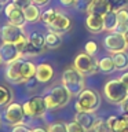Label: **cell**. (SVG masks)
<instances>
[{"instance_id": "6da1fadb", "label": "cell", "mask_w": 128, "mask_h": 132, "mask_svg": "<svg viewBox=\"0 0 128 132\" xmlns=\"http://www.w3.org/2000/svg\"><path fill=\"white\" fill-rule=\"evenodd\" d=\"M36 66L33 62L28 59H17L11 63L6 65V80L10 84H25V82L30 81L32 78H35L36 74Z\"/></svg>"}, {"instance_id": "7a4b0ae2", "label": "cell", "mask_w": 128, "mask_h": 132, "mask_svg": "<svg viewBox=\"0 0 128 132\" xmlns=\"http://www.w3.org/2000/svg\"><path fill=\"white\" fill-rule=\"evenodd\" d=\"M101 106V96L97 91L91 88H84L77 95V101L74 103V109L77 113H95Z\"/></svg>"}, {"instance_id": "3957f363", "label": "cell", "mask_w": 128, "mask_h": 132, "mask_svg": "<svg viewBox=\"0 0 128 132\" xmlns=\"http://www.w3.org/2000/svg\"><path fill=\"white\" fill-rule=\"evenodd\" d=\"M62 85L70 92L72 96H77L83 89L85 88V78L84 74H81L78 70L72 68H68L62 73Z\"/></svg>"}, {"instance_id": "277c9868", "label": "cell", "mask_w": 128, "mask_h": 132, "mask_svg": "<svg viewBox=\"0 0 128 132\" xmlns=\"http://www.w3.org/2000/svg\"><path fill=\"white\" fill-rule=\"evenodd\" d=\"M72 98V95L63 85H57L52 87L47 94L44 95L45 103H47L48 110H57L61 107L66 106Z\"/></svg>"}, {"instance_id": "5b68a950", "label": "cell", "mask_w": 128, "mask_h": 132, "mask_svg": "<svg viewBox=\"0 0 128 132\" xmlns=\"http://www.w3.org/2000/svg\"><path fill=\"white\" fill-rule=\"evenodd\" d=\"M105 96L110 103L121 105L128 99V88L121 82V80H109L105 84Z\"/></svg>"}, {"instance_id": "8992f818", "label": "cell", "mask_w": 128, "mask_h": 132, "mask_svg": "<svg viewBox=\"0 0 128 132\" xmlns=\"http://www.w3.org/2000/svg\"><path fill=\"white\" fill-rule=\"evenodd\" d=\"M73 68L76 70H78L81 74H84V76L95 74L99 70L98 59L94 55H88L87 52H80L76 58H74Z\"/></svg>"}, {"instance_id": "52a82bcc", "label": "cell", "mask_w": 128, "mask_h": 132, "mask_svg": "<svg viewBox=\"0 0 128 132\" xmlns=\"http://www.w3.org/2000/svg\"><path fill=\"white\" fill-rule=\"evenodd\" d=\"M3 118H4V121L11 127L23 124L25 120H26V114H25L23 106L21 105V103L11 102L8 106H6V110H4V113H3Z\"/></svg>"}, {"instance_id": "ba28073f", "label": "cell", "mask_w": 128, "mask_h": 132, "mask_svg": "<svg viewBox=\"0 0 128 132\" xmlns=\"http://www.w3.org/2000/svg\"><path fill=\"white\" fill-rule=\"evenodd\" d=\"M22 106H23L26 117H30V118L43 117L45 114V111L48 110L44 96H32L30 99H28Z\"/></svg>"}, {"instance_id": "9c48e42d", "label": "cell", "mask_w": 128, "mask_h": 132, "mask_svg": "<svg viewBox=\"0 0 128 132\" xmlns=\"http://www.w3.org/2000/svg\"><path fill=\"white\" fill-rule=\"evenodd\" d=\"M103 47H105L110 54H114V52L127 51L128 45H127V41H125V36H124L123 33L110 32L109 35L105 37V40H103Z\"/></svg>"}, {"instance_id": "30bf717a", "label": "cell", "mask_w": 128, "mask_h": 132, "mask_svg": "<svg viewBox=\"0 0 128 132\" xmlns=\"http://www.w3.org/2000/svg\"><path fill=\"white\" fill-rule=\"evenodd\" d=\"M45 47V37L39 32H33L28 36V45L26 51H25V56H37L40 55Z\"/></svg>"}, {"instance_id": "8fae6325", "label": "cell", "mask_w": 128, "mask_h": 132, "mask_svg": "<svg viewBox=\"0 0 128 132\" xmlns=\"http://www.w3.org/2000/svg\"><path fill=\"white\" fill-rule=\"evenodd\" d=\"M26 36L23 32V28L15 26V25L7 23L0 29V39L3 43H11V44H17L21 39Z\"/></svg>"}, {"instance_id": "7c38bea8", "label": "cell", "mask_w": 128, "mask_h": 132, "mask_svg": "<svg viewBox=\"0 0 128 132\" xmlns=\"http://www.w3.org/2000/svg\"><path fill=\"white\" fill-rule=\"evenodd\" d=\"M4 15L6 18L8 19V23L11 25H15V26H19V28H23L25 23H26V19H25V15H23V10L19 7H17L12 2L7 3L4 6Z\"/></svg>"}, {"instance_id": "4fadbf2b", "label": "cell", "mask_w": 128, "mask_h": 132, "mask_svg": "<svg viewBox=\"0 0 128 132\" xmlns=\"http://www.w3.org/2000/svg\"><path fill=\"white\" fill-rule=\"evenodd\" d=\"M50 30H54L57 33H65L69 32L72 29V19L69 18L68 15L62 14V12H58L57 16L54 18V21L47 26Z\"/></svg>"}, {"instance_id": "5bb4252c", "label": "cell", "mask_w": 128, "mask_h": 132, "mask_svg": "<svg viewBox=\"0 0 128 132\" xmlns=\"http://www.w3.org/2000/svg\"><path fill=\"white\" fill-rule=\"evenodd\" d=\"M0 54H2L4 65L11 63V62L19 59V58L22 56L21 52H19V50L17 48V45L11 44V43H3L2 45H0Z\"/></svg>"}, {"instance_id": "9a60e30c", "label": "cell", "mask_w": 128, "mask_h": 132, "mask_svg": "<svg viewBox=\"0 0 128 132\" xmlns=\"http://www.w3.org/2000/svg\"><path fill=\"white\" fill-rule=\"evenodd\" d=\"M52 77H54V69H52V66L50 65V63L43 62V63H40V65L36 66L35 78L39 82H43V84L50 82V81L52 80Z\"/></svg>"}, {"instance_id": "2e32d148", "label": "cell", "mask_w": 128, "mask_h": 132, "mask_svg": "<svg viewBox=\"0 0 128 132\" xmlns=\"http://www.w3.org/2000/svg\"><path fill=\"white\" fill-rule=\"evenodd\" d=\"M97 120H98V117L95 116V113H87V111L76 113V116H74V121H77L87 132H91L95 122H97Z\"/></svg>"}, {"instance_id": "e0dca14e", "label": "cell", "mask_w": 128, "mask_h": 132, "mask_svg": "<svg viewBox=\"0 0 128 132\" xmlns=\"http://www.w3.org/2000/svg\"><path fill=\"white\" fill-rule=\"evenodd\" d=\"M109 127L111 128L113 132H123L128 129V118L127 116H110L109 118H106Z\"/></svg>"}, {"instance_id": "ac0fdd59", "label": "cell", "mask_w": 128, "mask_h": 132, "mask_svg": "<svg viewBox=\"0 0 128 132\" xmlns=\"http://www.w3.org/2000/svg\"><path fill=\"white\" fill-rule=\"evenodd\" d=\"M85 26L91 33H101L105 30L103 28V16L95 15V14H88L85 19Z\"/></svg>"}, {"instance_id": "d6986e66", "label": "cell", "mask_w": 128, "mask_h": 132, "mask_svg": "<svg viewBox=\"0 0 128 132\" xmlns=\"http://www.w3.org/2000/svg\"><path fill=\"white\" fill-rule=\"evenodd\" d=\"M109 11H110V8H109L107 0H92V3L90 4L88 10H87L88 14H95V15H101V16H103Z\"/></svg>"}, {"instance_id": "ffe728a7", "label": "cell", "mask_w": 128, "mask_h": 132, "mask_svg": "<svg viewBox=\"0 0 128 132\" xmlns=\"http://www.w3.org/2000/svg\"><path fill=\"white\" fill-rule=\"evenodd\" d=\"M114 32L123 33V35L128 32V7L117 11V28Z\"/></svg>"}, {"instance_id": "44dd1931", "label": "cell", "mask_w": 128, "mask_h": 132, "mask_svg": "<svg viewBox=\"0 0 128 132\" xmlns=\"http://www.w3.org/2000/svg\"><path fill=\"white\" fill-rule=\"evenodd\" d=\"M23 15H25V19H26V22H29V23H35V22H37V21H40V16H41L40 7L32 3L30 6H28V7L23 10Z\"/></svg>"}, {"instance_id": "7402d4cb", "label": "cell", "mask_w": 128, "mask_h": 132, "mask_svg": "<svg viewBox=\"0 0 128 132\" xmlns=\"http://www.w3.org/2000/svg\"><path fill=\"white\" fill-rule=\"evenodd\" d=\"M111 58H113L116 70H121V72H124V70L128 69V54L125 51L111 54Z\"/></svg>"}, {"instance_id": "603a6c76", "label": "cell", "mask_w": 128, "mask_h": 132, "mask_svg": "<svg viewBox=\"0 0 128 132\" xmlns=\"http://www.w3.org/2000/svg\"><path fill=\"white\" fill-rule=\"evenodd\" d=\"M45 37V47L50 50H55L62 43V36L61 33H57L54 30H48V33L44 36Z\"/></svg>"}, {"instance_id": "cb8c5ba5", "label": "cell", "mask_w": 128, "mask_h": 132, "mask_svg": "<svg viewBox=\"0 0 128 132\" xmlns=\"http://www.w3.org/2000/svg\"><path fill=\"white\" fill-rule=\"evenodd\" d=\"M103 28L107 32H114L117 28V12L109 11L103 15Z\"/></svg>"}, {"instance_id": "d4e9b609", "label": "cell", "mask_w": 128, "mask_h": 132, "mask_svg": "<svg viewBox=\"0 0 128 132\" xmlns=\"http://www.w3.org/2000/svg\"><path fill=\"white\" fill-rule=\"evenodd\" d=\"M98 66H99V70L105 74H109V73H113L116 68H114V62H113V58L111 56H103L98 61Z\"/></svg>"}, {"instance_id": "484cf974", "label": "cell", "mask_w": 128, "mask_h": 132, "mask_svg": "<svg viewBox=\"0 0 128 132\" xmlns=\"http://www.w3.org/2000/svg\"><path fill=\"white\" fill-rule=\"evenodd\" d=\"M12 102V91L6 85H0V107L8 106Z\"/></svg>"}, {"instance_id": "4316f807", "label": "cell", "mask_w": 128, "mask_h": 132, "mask_svg": "<svg viewBox=\"0 0 128 132\" xmlns=\"http://www.w3.org/2000/svg\"><path fill=\"white\" fill-rule=\"evenodd\" d=\"M58 10H55V8H48V10H45L44 12H41V16H40V21L43 22L45 26H48L50 23L54 21V18L57 16L58 14Z\"/></svg>"}, {"instance_id": "83f0119b", "label": "cell", "mask_w": 128, "mask_h": 132, "mask_svg": "<svg viewBox=\"0 0 128 132\" xmlns=\"http://www.w3.org/2000/svg\"><path fill=\"white\" fill-rule=\"evenodd\" d=\"M91 132H113V131H111V128L109 127V124H107L106 120L98 117L97 122H95V125H94L92 129H91Z\"/></svg>"}, {"instance_id": "f1b7e54d", "label": "cell", "mask_w": 128, "mask_h": 132, "mask_svg": "<svg viewBox=\"0 0 128 132\" xmlns=\"http://www.w3.org/2000/svg\"><path fill=\"white\" fill-rule=\"evenodd\" d=\"M109 3V8L110 11H120L121 8H125L128 4V0H107Z\"/></svg>"}, {"instance_id": "f546056e", "label": "cell", "mask_w": 128, "mask_h": 132, "mask_svg": "<svg viewBox=\"0 0 128 132\" xmlns=\"http://www.w3.org/2000/svg\"><path fill=\"white\" fill-rule=\"evenodd\" d=\"M47 129H48V132H68L66 124H65V122H61V121H57V122L50 124Z\"/></svg>"}, {"instance_id": "4dcf8cb0", "label": "cell", "mask_w": 128, "mask_h": 132, "mask_svg": "<svg viewBox=\"0 0 128 132\" xmlns=\"http://www.w3.org/2000/svg\"><path fill=\"white\" fill-rule=\"evenodd\" d=\"M92 3V0H76L74 2V8H76L77 11H81V12H87L88 10L90 4Z\"/></svg>"}, {"instance_id": "1f68e13d", "label": "cell", "mask_w": 128, "mask_h": 132, "mask_svg": "<svg viewBox=\"0 0 128 132\" xmlns=\"http://www.w3.org/2000/svg\"><path fill=\"white\" fill-rule=\"evenodd\" d=\"M84 52H87L88 55H94L95 56V54L98 52V44L95 43L94 40L87 41L85 45H84Z\"/></svg>"}, {"instance_id": "d6a6232c", "label": "cell", "mask_w": 128, "mask_h": 132, "mask_svg": "<svg viewBox=\"0 0 128 132\" xmlns=\"http://www.w3.org/2000/svg\"><path fill=\"white\" fill-rule=\"evenodd\" d=\"M66 128H68V132H87L84 128H83L77 121H74V120L66 124Z\"/></svg>"}, {"instance_id": "836d02e7", "label": "cell", "mask_w": 128, "mask_h": 132, "mask_svg": "<svg viewBox=\"0 0 128 132\" xmlns=\"http://www.w3.org/2000/svg\"><path fill=\"white\" fill-rule=\"evenodd\" d=\"M12 3H14L17 7L25 10L28 6H30V4H32V0H12Z\"/></svg>"}, {"instance_id": "e575fe53", "label": "cell", "mask_w": 128, "mask_h": 132, "mask_svg": "<svg viewBox=\"0 0 128 132\" xmlns=\"http://www.w3.org/2000/svg\"><path fill=\"white\" fill-rule=\"evenodd\" d=\"M11 132H30V129H29L28 127H25L23 124H21V125H15V127H12Z\"/></svg>"}, {"instance_id": "d590c367", "label": "cell", "mask_w": 128, "mask_h": 132, "mask_svg": "<svg viewBox=\"0 0 128 132\" xmlns=\"http://www.w3.org/2000/svg\"><path fill=\"white\" fill-rule=\"evenodd\" d=\"M120 80H121V82H123V84H124V85H125L127 88H128V70H127V72H124V73L121 74Z\"/></svg>"}, {"instance_id": "8d00e7d4", "label": "cell", "mask_w": 128, "mask_h": 132, "mask_svg": "<svg viewBox=\"0 0 128 132\" xmlns=\"http://www.w3.org/2000/svg\"><path fill=\"white\" fill-rule=\"evenodd\" d=\"M32 3L36 4V6H39V7H43V6H47L50 3V0H32Z\"/></svg>"}, {"instance_id": "74e56055", "label": "cell", "mask_w": 128, "mask_h": 132, "mask_svg": "<svg viewBox=\"0 0 128 132\" xmlns=\"http://www.w3.org/2000/svg\"><path fill=\"white\" fill-rule=\"evenodd\" d=\"M74 2H76V0H59V3L62 4V6H65V7L74 6Z\"/></svg>"}, {"instance_id": "f35d334b", "label": "cell", "mask_w": 128, "mask_h": 132, "mask_svg": "<svg viewBox=\"0 0 128 132\" xmlns=\"http://www.w3.org/2000/svg\"><path fill=\"white\" fill-rule=\"evenodd\" d=\"M121 109H123V111H124V114L128 116V99H127L124 103H121Z\"/></svg>"}, {"instance_id": "ab89813d", "label": "cell", "mask_w": 128, "mask_h": 132, "mask_svg": "<svg viewBox=\"0 0 128 132\" xmlns=\"http://www.w3.org/2000/svg\"><path fill=\"white\" fill-rule=\"evenodd\" d=\"M30 132H48V129H45L43 127H36L33 129H30Z\"/></svg>"}, {"instance_id": "60d3db41", "label": "cell", "mask_w": 128, "mask_h": 132, "mask_svg": "<svg viewBox=\"0 0 128 132\" xmlns=\"http://www.w3.org/2000/svg\"><path fill=\"white\" fill-rule=\"evenodd\" d=\"M4 6H6V4H2V3H0V12L4 11Z\"/></svg>"}, {"instance_id": "b9f144b4", "label": "cell", "mask_w": 128, "mask_h": 132, "mask_svg": "<svg viewBox=\"0 0 128 132\" xmlns=\"http://www.w3.org/2000/svg\"><path fill=\"white\" fill-rule=\"evenodd\" d=\"M124 36H125V41H127V45H128V32L124 33Z\"/></svg>"}, {"instance_id": "7bdbcfd3", "label": "cell", "mask_w": 128, "mask_h": 132, "mask_svg": "<svg viewBox=\"0 0 128 132\" xmlns=\"http://www.w3.org/2000/svg\"><path fill=\"white\" fill-rule=\"evenodd\" d=\"M0 3H2V4H7L8 0H0Z\"/></svg>"}, {"instance_id": "ee69618b", "label": "cell", "mask_w": 128, "mask_h": 132, "mask_svg": "<svg viewBox=\"0 0 128 132\" xmlns=\"http://www.w3.org/2000/svg\"><path fill=\"white\" fill-rule=\"evenodd\" d=\"M0 65H3V58H2V54H0Z\"/></svg>"}, {"instance_id": "f6af8a7d", "label": "cell", "mask_w": 128, "mask_h": 132, "mask_svg": "<svg viewBox=\"0 0 128 132\" xmlns=\"http://www.w3.org/2000/svg\"><path fill=\"white\" fill-rule=\"evenodd\" d=\"M0 127H2V117H0Z\"/></svg>"}, {"instance_id": "bcb514c9", "label": "cell", "mask_w": 128, "mask_h": 132, "mask_svg": "<svg viewBox=\"0 0 128 132\" xmlns=\"http://www.w3.org/2000/svg\"><path fill=\"white\" fill-rule=\"evenodd\" d=\"M123 132H128V129H125V131H123Z\"/></svg>"}, {"instance_id": "7dc6e473", "label": "cell", "mask_w": 128, "mask_h": 132, "mask_svg": "<svg viewBox=\"0 0 128 132\" xmlns=\"http://www.w3.org/2000/svg\"><path fill=\"white\" fill-rule=\"evenodd\" d=\"M125 116H127V114H125ZM127 118H128V116H127Z\"/></svg>"}]
</instances>
